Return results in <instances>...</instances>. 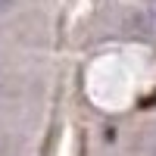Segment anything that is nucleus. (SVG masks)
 I'll return each instance as SVG.
<instances>
[{
  "label": "nucleus",
  "instance_id": "1",
  "mask_svg": "<svg viewBox=\"0 0 156 156\" xmlns=\"http://www.w3.org/2000/svg\"><path fill=\"white\" fill-rule=\"evenodd\" d=\"M9 3H12V0H0V9H6V6H9Z\"/></svg>",
  "mask_w": 156,
  "mask_h": 156
},
{
  "label": "nucleus",
  "instance_id": "2",
  "mask_svg": "<svg viewBox=\"0 0 156 156\" xmlns=\"http://www.w3.org/2000/svg\"><path fill=\"white\" fill-rule=\"evenodd\" d=\"M153 156H156V150H153Z\"/></svg>",
  "mask_w": 156,
  "mask_h": 156
}]
</instances>
